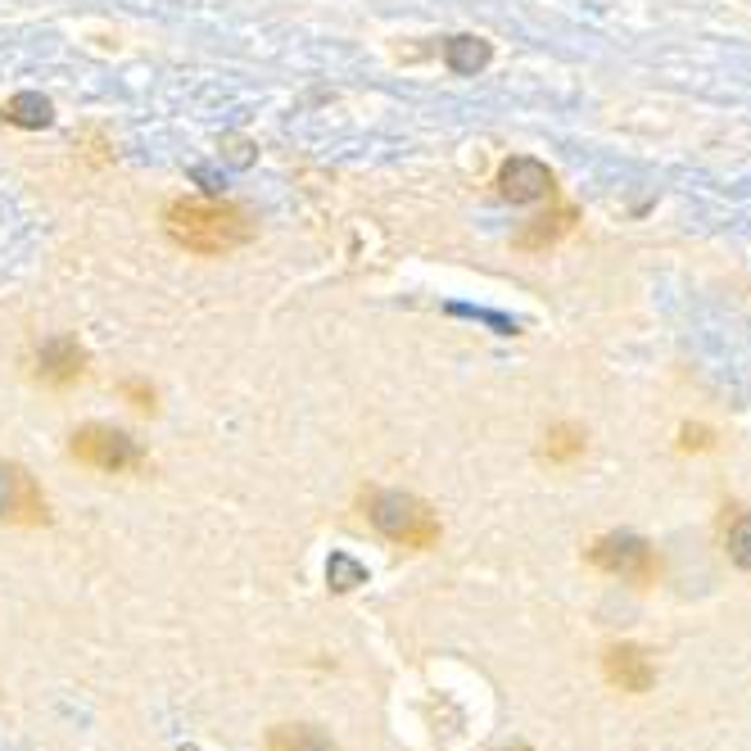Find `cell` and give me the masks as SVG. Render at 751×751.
Instances as JSON below:
<instances>
[{
  "mask_svg": "<svg viewBox=\"0 0 751 751\" xmlns=\"http://www.w3.org/2000/svg\"><path fill=\"white\" fill-rule=\"evenodd\" d=\"M164 227L168 236L191 249V254H204V258H217V254H232L240 245L254 240V222L245 209L227 204V200H177L168 204L164 213Z\"/></svg>",
  "mask_w": 751,
  "mask_h": 751,
  "instance_id": "1",
  "label": "cell"
},
{
  "mask_svg": "<svg viewBox=\"0 0 751 751\" xmlns=\"http://www.w3.org/2000/svg\"><path fill=\"white\" fill-rule=\"evenodd\" d=\"M362 512H367V520L375 525V530H381L390 543H399V548L426 552L444 535L439 516L430 512V503L412 498V494H399V490H367L362 494Z\"/></svg>",
  "mask_w": 751,
  "mask_h": 751,
  "instance_id": "2",
  "label": "cell"
},
{
  "mask_svg": "<svg viewBox=\"0 0 751 751\" xmlns=\"http://www.w3.org/2000/svg\"><path fill=\"white\" fill-rule=\"evenodd\" d=\"M589 567H597L603 575H616V580H629L638 589L657 584L661 575V561H657V548L643 539V535H603L593 539L589 548Z\"/></svg>",
  "mask_w": 751,
  "mask_h": 751,
  "instance_id": "3",
  "label": "cell"
},
{
  "mask_svg": "<svg viewBox=\"0 0 751 751\" xmlns=\"http://www.w3.org/2000/svg\"><path fill=\"white\" fill-rule=\"evenodd\" d=\"M68 453L78 462H87V467H96V471H109V475L145 471V448L132 435L114 430V426H82V430H72Z\"/></svg>",
  "mask_w": 751,
  "mask_h": 751,
  "instance_id": "4",
  "label": "cell"
},
{
  "mask_svg": "<svg viewBox=\"0 0 751 751\" xmlns=\"http://www.w3.org/2000/svg\"><path fill=\"white\" fill-rule=\"evenodd\" d=\"M51 507L27 467L0 458V525H46Z\"/></svg>",
  "mask_w": 751,
  "mask_h": 751,
  "instance_id": "5",
  "label": "cell"
},
{
  "mask_svg": "<svg viewBox=\"0 0 751 751\" xmlns=\"http://www.w3.org/2000/svg\"><path fill=\"white\" fill-rule=\"evenodd\" d=\"M603 680L629 697H643L657 688V657L643 643H612L603 652Z\"/></svg>",
  "mask_w": 751,
  "mask_h": 751,
  "instance_id": "6",
  "label": "cell"
},
{
  "mask_svg": "<svg viewBox=\"0 0 751 751\" xmlns=\"http://www.w3.org/2000/svg\"><path fill=\"white\" fill-rule=\"evenodd\" d=\"M498 191H503V200H512V204H535V200L552 195V172H548L539 159L516 155V159H507V164L498 168Z\"/></svg>",
  "mask_w": 751,
  "mask_h": 751,
  "instance_id": "7",
  "label": "cell"
},
{
  "mask_svg": "<svg viewBox=\"0 0 751 751\" xmlns=\"http://www.w3.org/2000/svg\"><path fill=\"white\" fill-rule=\"evenodd\" d=\"M82 371H87V354L72 335H51V340H42V349H36V375H42L46 385H72Z\"/></svg>",
  "mask_w": 751,
  "mask_h": 751,
  "instance_id": "8",
  "label": "cell"
},
{
  "mask_svg": "<svg viewBox=\"0 0 751 751\" xmlns=\"http://www.w3.org/2000/svg\"><path fill=\"white\" fill-rule=\"evenodd\" d=\"M490 59H494V46L484 42V36L462 32V36H448L444 42V64L453 68L458 78H475V72L490 68Z\"/></svg>",
  "mask_w": 751,
  "mask_h": 751,
  "instance_id": "9",
  "label": "cell"
},
{
  "mask_svg": "<svg viewBox=\"0 0 751 751\" xmlns=\"http://www.w3.org/2000/svg\"><path fill=\"white\" fill-rule=\"evenodd\" d=\"M0 114H5V123H10V127L42 132V127H51V123H55V104H51L42 91H19L5 109H0Z\"/></svg>",
  "mask_w": 751,
  "mask_h": 751,
  "instance_id": "10",
  "label": "cell"
},
{
  "mask_svg": "<svg viewBox=\"0 0 751 751\" xmlns=\"http://www.w3.org/2000/svg\"><path fill=\"white\" fill-rule=\"evenodd\" d=\"M268 751H340V747L313 725H277L268 729Z\"/></svg>",
  "mask_w": 751,
  "mask_h": 751,
  "instance_id": "11",
  "label": "cell"
},
{
  "mask_svg": "<svg viewBox=\"0 0 751 751\" xmlns=\"http://www.w3.org/2000/svg\"><path fill=\"white\" fill-rule=\"evenodd\" d=\"M725 552L738 571L751 575V512H733L725 520Z\"/></svg>",
  "mask_w": 751,
  "mask_h": 751,
  "instance_id": "12",
  "label": "cell"
},
{
  "mask_svg": "<svg viewBox=\"0 0 751 751\" xmlns=\"http://www.w3.org/2000/svg\"><path fill=\"white\" fill-rule=\"evenodd\" d=\"M584 453V430L580 426H552L548 435H543V458L548 462H571V458H580Z\"/></svg>",
  "mask_w": 751,
  "mask_h": 751,
  "instance_id": "13",
  "label": "cell"
},
{
  "mask_svg": "<svg viewBox=\"0 0 751 751\" xmlns=\"http://www.w3.org/2000/svg\"><path fill=\"white\" fill-rule=\"evenodd\" d=\"M571 227V209H561V213H552V217H535V227L530 232H520V240L516 245H525V249H539V245H552L561 232Z\"/></svg>",
  "mask_w": 751,
  "mask_h": 751,
  "instance_id": "14",
  "label": "cell"
},
{
  "mask_svg": "<svg viewBox=\"0 0 751 751\" xmlns=\"http://www.w3.org/2000/svg\"><path fill=\"white\" fill-rule=\"evenodd\" d=\"M330 589H354V584H362L367 580V571L358 567V561H349V557H330Z\"/></svg>",
  "mask_w": 751,
  "mask_h": 751,
  "instance_id": "15",
  "label": "cell"
},
{
  "mask_svg": "<svg viewBox=\"0 0 751 751\" xmlns=\"http://www.w3.org/2000/svg\"><path fill=\"white\" fill-rule=\"evenodd\" d=\"M448 313H458V317H475V322H490L498 335H516L520 326L512 322V317H498V313H490V309H467V304H448Z\"/></svg>",
  "mask_w": 751,
  "mask_h": 751,
  "instance_id": "16",
  "label": "cell"
},
{
  "mask_svg": "<svg viewBox=\"0 0 751 751\" xmlns=\"http://www.w3.org/2000/svg\"><path fill=\"white\" fill-rule=\"evenodd\" d=\"M222 159H227L232 168H249L258 155H254V145L245 136H222Z\"/></svg>",
  "mask_w": 751,
  "mask_h": 751,
  "instance_id": "17",
  "label": "cell"
},
{
  "mask_svg": "<svg viewBox=\"0 0 751 751\" xmlns=\"http://www.w3.org/2000/svg\"><path fill=\"white\" fill-rule=\"evenodd\" d=\"M191 177H195V181L204 186V191H209L213 200H222V177H217L213 168H204V164H195V168H191Z\"/></svg>",
  "mask_w": 751,
  "mask_h": 751,
  "instance_id": "18",
  "label": "cell"
},
{
  "mask_svg": "<svg viewBox=\"0 0 751 751\" xmlns=\"http://www.w3.org/2000/svg\"><path fill=\"white\" fill-rule=\"evenodd\" d=\"M123 394H127L136 407H155V390H149L145 381H127V385H123Z\"/></svg>",
  "mask_w": 751,
  "mask_h": 751,
  "instance_id": "19",
  "label": "cell"
},
{
  "mask_svg": "<svg viewBox=\"0 0 751 751\" xmlns=\"http://www.w3.org/2000/svg\"><path fill=\"white\" fill-rule=\"evenodd\" d=\"M684 448H710V430L706 426H684Z\"/></svg>",
  "mask_w": 751,
  "mask_h": 751,
  "instance_id": "20",
  "label": "cell"
},
{
  "mask_svg": "<svg viewBox=\"0 0 751 751\" xmlns=\"http://www.w3.org/2000/svg\"><path fill=\"white\" fill-rule=\"evenodd\" d=\"M498 751H530V747H498Z\"/></svg>",
  "mask_w": 751,
  "mask_h": 751,
  "instance_id": "21",
  "label": "cell"
}]
</instances>
